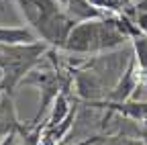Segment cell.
Returning a JSON list of instances; mask_svg holds the SVG:
<instances>
[{"mask_svg":"<svg viewBox=\"0 0 147 145\" xmlns=\"http://www.w3.org/2000/svg\"><path fill=\"white\" fill-rule=\"evenodd\" d=\"M133 49H135V61L137 65L147 71V37H137L133 41Z\"/></svg>","mask_w":147,"mask_h":145,"instance_id":"obj_7","label":"cell"},{"mask_svg":"<svg viewBox=\"0 0 147 145\" xmlns=\"http://www.w3.org/2000/svg\"><path fill=\"white\" fill-rule=\"evenodd\" d=\"M43 51H45L43 43H27V45H4V43H0V69H2L0 90L10 94L12 88L39 61Z\"/></svg>","mask_w":147,"mask_h":145,"instance_id":"obj_1","label":"cell"},{"mask_svg":"<svg viewBox=\"0 0 147 145\" xmlns=\"http://www.w3.org/2000/svg\"><path fill=\"white\" fill-rule=\"evenodd\" d=\"M137 86H139V80H137V74H135V63L131 61V65H129L123 74H121V80H119L115 92L110 94V96H113L115 100H119V102L121 100H127V98H131L135 94Z\"/></svg>","mask_w":147,"mask_h":145,"instance_id":"obj_4","label":"cell"},{"mask_svg":"<svg viewBox=\"0 0 147 145\" xmlns=\"http://www.w3.org/2000/svg\"><path fill=\"white\" fill-rule=\"evenodd\" d=\"M71 29H74V21L67 19L65 14H61L59 10L55 14H51L47 21H43L39 27H37V31H39L41 37L45 41L53 43V45H63Z\"/></svg>","mask_w":147,"mask_h":145,"instance_id":"obj_2","label":"cell"},{"mask_svg":"<svg viewBox=\"0 0 147 145\" xmlns=\"http://www.w3.org/2000/svg\"><path fill=\"white\" fill-rule=\"evenodd\" d=\"M0 145H14V133H8V135L4 137V141L0 143Z\"/></svg>","mask_w":147,"mask_h":145,"instance_id":"obj_9","label":"cell"},{"mask_svg":"<svg viewBox=\"0 0 147 145\" xmlns=\"http://www.w3.org/2000/svg\"><path fill=\"white\" fill-rule=\"evenodd\" d=\"M14 127H16V117H14L12 100H10V94L4 92L0 96V135L12 133Z\"/></svg>","mask_w":147,"mask_h":145,"instance_id":"obj_6","label":"cell"},{"mask_svg":"<svg viewBox=\"0 0 147 145\" xmlns=\"http://www.w3.org/2000/svg\"><path fill=\"white\" fill-rule=\"evenodd\" d=\"M0 43H4V45L37 43V35L25 27H0Z\"/></svg>","mask_w":147,"mask_h":145,"instance_id":"obj_5","label":"cell"},{"mask_svg":"<svg viewBox=\"0 0 147 145\" xmlns=\"http://www.w3.org/2000/svg\"><path fill=\"white\" fill-rule=\"evenodd\" d=\"M18 6L23 8L27 21L37 29L43 21H47L51 14L57 12V4L55 0H16Z\"/></svg>","mask_w":147,"mask_h":145,"instance_id":"obj_3","label":"cell"},{"mask_svg":"<svg viewBox=\"0 0 147 145\" xmlns=\"http://www.w3.org/2000/svg\"><path fill=\"white\" fill-rule=\"evenodd\" d=\"M143 143H145V145H147V131H145V133H143Z\"/></svg>","mask_w":147,"mask_h":145,"instance_id":"obj_10","label":"cell"},{"mask_svg":"<svg viewBox=\"0 0 147 145\" xmlns=\"http://www.w3.org/2000/svg\"><path fill=\"white\" fill-rule=\"evenodd\" d=\"M113 145H139V143L133 141V139H115Z\"/></svg>","mask_w":147,"mask_h":145,"instance_id":"obj_8","label":"cell"}]
</instances>
